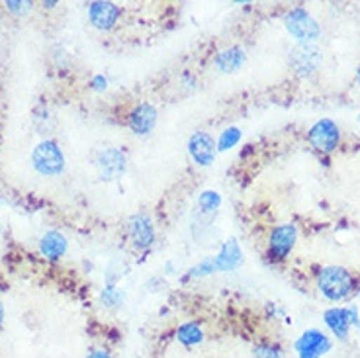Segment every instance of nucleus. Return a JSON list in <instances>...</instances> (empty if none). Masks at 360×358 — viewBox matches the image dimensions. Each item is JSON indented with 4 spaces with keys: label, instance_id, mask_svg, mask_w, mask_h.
I'll use <instances>...</instances> for the list:
<instances>
[{
    "label": "nucleus",
    "instance_id": "f257e3e1",
    "mask_svg": "<svg viewBox=\"0 0 360 358\" xmlns=\"http://www.w3.org/2000/svg\"><path fill=\"white\" fill-rule=\"evenodd\" d=\"M317 284H319V290H321V294L327 300L341 302V300H345L352 292L354 280H352V274L347 268L327 267L321 270Z\"/></svg>",
    "mask_w": 360,
    "mask_h": 358
},
{
    "label": "nucleus",
    "instance_id": "f03ea898",
    "mask_svg": "<svg viewBox=\"0 0 360 358\" xmlns=\"http://www.w3.org/2000/svg\"><path fill=\"white\" fill-rule=\"evenodd\" d=\"M32 161H34V166H36L37 173H41V175L46 176H55L65 168L63 151L59 149L55 141H49V139L37 143L34 153H32Z\"/></svg>",
    "mask_w": 360,
    "mask_h": 358
},
{
    "label": "nucleus",
    "instance_id": "7ed1b4c3",
    "mask_svg": "<svg viewBox=\"0 0 360 358\" xmlns=\"http://www.w3.org/2000/svg\"><path fill=\"white\" fill-rule=\"evenodd\" d=\"M294 349L300 358H321L331 350V340L321 331L307 329L295 340Z\"/></svg>",
    "mask_w": 360,
    "mask_h": 358
},
{
    "label": "nucleus",
    "instance_id": "20e7f679",
    "mask_svg": "<svg viewBox=\"0 0 360 358\" xmlns=\"http://www.w3.org/2000/svg\"><path fill=\"white\" fill-rule=\"evenodd\" d=\"M286 28L295 39H300L304 44H312L314 39L319 37V26H317V22L304 8H294L288 14Z\"/></svg>",
    "mask_w": 360,
    "mask_h": 358
},
{
    "label": "nucleus",
    "instance_id": "39448f33",
    "mask_svg": "<svg viewBox=\"0 0 360 358\" xmlns=\"http://www.w3.org/2000/svg\"><path fill=\"white\" fill-rule=\"evenodd\" d=\"M126 230H128L130 243L139 251H145L155 243V225L145 213H138V216L130 218Z\"/></svg>",
    "mask_w": 360,
    "mask_h": 358
},
{
    "label": "nucleus",
    "instance_id": "423d86ee",
    "mask_svg": "<svg viewBox=\"0 0 360 358\" xmlns=\"http://www.w3.org/2000/svg\"><path fill=\"white\" fill-rule=\"evenodd\" d=\"M339 128L337 124H333L331 119H319L317 124L312 126L309 129V143L314 145L317 151H324V153H331L339 145Z\"/></svg>",
    "mask_w": 360,
    "mask_h": 358
},
{
    "label": "nucleus",
    "instance_id": "0eeeda50",
    "mask_svg": "<svg viewBox=\"0 0 360 358\" xmlns=\"http://www.w3.org/2000/svg\"><path fill=\"white\" fill-rule=\"evenodd\" d=\"M295 239H298L295 225H292V223L278 225L276 230L270 233V241H268L270 257L276 258V260H284L290 255V251L294 248Z\"/></svg>",
    "mask_w": 360,
    "mask_h": 358
},
{
    "label": "nucleus",
    "instance_id": "6e6552de",
    "mask_svg": "<svg viewBox=\"0 0 360 358\" xmlns=\"http://www.w3.org/2000/svg\"><path fill=\"white\" fill-rule=\"evenodd\" d=\"M188 153L198 166H210L218 153V145L210 133L196 131L194 135L188 139Z\"/></svg>",
    "mask_w": 360,
    "mask_h": 358
},
{
    "label": "nucleus",
    "instance_id": "1a4fd4ad",
    "mask_svg": "<svg viewBox=\"0 0 360 358\" xmlns=\"http://www.w3.org/2000/svg\"><path fill=\"white\" fill-rule=\"evenodd\" d=\"M88 20L94 28L112 29L120 20V8L114 2L96 0V2L88 4Z\"/></svg>",
    "mask_w": 360,
    "mask_h": 358
},
{
    "label": "nucleus",
    "instance_id": "9d476101",
    "mask_svg": "<svg viewBox=\"0 0 360 358\" xmlns=\"http://www.w3.org/2000/svg\"><path fill=\"white\" fill-rule=\"evenodd\" d=\"M130 129L133 133H138V135H147L153 131L155 128V124H157V110H155V106L153 104H149V102H141L138 104L130 114Z\"/></svg>",
    "mask_w": 360,
    "mask_h": 358
},
{
    "label": "nucleus",
    "instance_id": "9b49d317",
    "mask_svg": "<svg viewBox=\"0 0 360 358\" xmlns=\"http://www.w3.org/2000/svg\"><path fill=\"white\" fill-rule=\"evenodd\" d=\"M290 61L294 65L295 73L309 74L314 73L315 69L319 67V63H321V53L312 44H304V46L295 47L294 51H292Z\"/></svg>",
    "mask_w": 360,
    "mask_h": 358
},
{
    "label": "nucleus",
    "instance_id": "f8f14e48",
    "mask_svg": "<svg viewBox=\"0 0 360 358\" xmlns=\"http://www.w3.org/2000/svg\"><path fill=\"white\" fill-rule=\"evenodd\" d=\"M215 272H231L235 268L241 267L243 263V253H241L239 243L235 239H229L227 243H223L220 253L212 257Z\"/></svg>",
    "mask_w": 360,
    "mask_h": 358
},
{
    "label": "nucleus",
    "instance_id": "ddd939ff",
    "mask_svg": "<svg viewBox=\"0 0 360 358\" xmlns=\"http://www.w3.org/2000/svg\"><path fill=\"white\" fill-rule=\"evenodd\" d=\"M98 171L106 180L120 176L126 171V155L120 149H106L98 157Z\"/></svg>",
    "mask_w": 360,
    "mask_h": 358
},
{
    "label": "nucleus",
    "instance_id": "4468645a",
    "mask_svg": "<svg viewBox=\"0 0 360 358\" xmlns=\"http://www.w3.org/2000/svg\"><path fill=\"white\" fill-rule=\"evenodd\" d=\"M243 63H245V49L239 46L222 49L213 59V65L220 73H237Z\"/></svg>",
    "mask_w": 360,
    "mask_h": 358
},
{
    "label": "nucleus",
    "instance_id": "2eb2a0df",
    "mask_svg": "<svg viewBox=\"0 0 360 358\" xmlns=\"http://www.w3.org/2000/svg\"><path fill=\"white\" fill-rule=\"evenodd\" d=\"M325 325L331 329V333L337 339L345 340L349 337L351 331V321H349V312L345 307H331L324 313Z\"/></svg>",
    "mask_w": 360,
    "mask_h": 358
},
{
    "label": "nucleus",
    "instance_id": "dca6fc26",
    "mask_svg": "<svg viewBox=\"0 0 360 358\" xmlns=\"http://www.w3.org/2000/svg\"><path fill=\"white\" fill-rule=\"evenodd\" d=\"M39 248L44 253V257L51 258V260H57L65 255L67 251V239L59 233V231H49L44 235L41 243H39Z\"/></svg>",
    "mask_w": 360,
    "mask_h": 358
},
{
    "label": "nucleus",
    "instance_id": "f3484780",
    "mask_svg": "<svg viewBox=\"0 0 360 358\" xmlns=\"http://www.w3.org/2000/svg\"><path fill=\"white\" fill-rule=\"evenodd\" d=\"M176 339H178V343H182L185 347H196L204 340V331L198 323H185L176 331Z\"/></svg>",
    "mask_w": 360,
    "mask_h": 358
},
{
    "label": "nucleus",
    "instance_id": "a211bd4d",
    "mask_svg": "<svg viewBox=\"0 0 360 358\" xmlns=\"http://www.w3.org/2000/svg\"><path fill=\"white\" fill-rule=\"evenodd\" d=\"M241 141V129L235 128V126H231V128L223 129L222 135L218 139V151H229L233 149L237 143Z\"/></svg>",
    "mask_w": 360,
    "mask_h": 358
},
{
    "label": "nucleus",
    "instance_id": "6ab92c4d",
    "mask_svg": "<svg viewBox=\"0 0 360 358\" xmlns=\"http://www.w3.org/2000/svg\"><path fill=\"white\" fill-rule=\"evenodd\" d=\"M198 206L202 208V211H215L222 206V196L218 192H213V190H206V192L200 194Z\"/></svg>",
    "mask_w": 360,
    "mask_h": 358
},
{
    "label": "nucleus",
    "instance_id": "aec40b11",
    "mask_svg": "<svg viewBox=\"0 0 360 358\" xmlns=\"http://www.w3.org/2000/svg\"><path fill=\"white\" fill-rule=\"evenodd\" d=\"M253 357L255 358H282V350L278 345H268V343H262V345H257L255 350H253Z\"/></svg>",
    "mask_w": 360,
    "mask_h": 358
},
{
    "label": "nucleus",
    "instance_id": "412c9836",
    "mask_svg": "<svg viewBox=\"0 0 360 358\" xmlns=\"http://www.w3.org/2000/svg\"><path fill=\"white\" fill-rule=\"evenodd\" d=\"M121 300H124V294H121L116 286H108V288L102 292V302H104V305H108V307H116V305H120Z\"/></svg>",
    "mask_w": 360,
    "mask_h": 358
},
{
    "label": "nucleus",
    "instance_id": "4be33fe9",
    "mask_svg": "<svg viewBox=\"0 0 360 358\" xmlns=\"http://www.w3.org/2000/svg\"><path fill=\"white\" fill-rule=\"evenodd\" d=\"M93 88L94 91H106V88H108V81L98 74V77H94L93 79Z\"/></svg>",
    "mask_w": 360,
    "mask_h": 358
},
{
    "label": "nucleus",
    "instance_id": "5701e85b",
    "mask_svg": "<svg viewBox=\"0 0 360 358\" xmlns=\"http://www.w3.org/2000/svg\"><path fill=\"white\" fill-rule=\"evenodd\" d=\"M6 6L14 12H26L32 4L29 2H6Z\"/></svg>",
    "mask_w": 360,
    "mask_h": 358
},
{
    "label": "nucleus",
    "instance_id": "b1692460",
    "mask_svg": "<svg viewBox=\"0 0 360 358\" xmlns=\"http://www.w3.org/2000/svg\"><path fill=\"white\" fill-rule=\"evenodd\" d=\"M86 358H112V354L106 349H96L93 350V352H91Z\"/></svg>",
    "mask_w": 360,
    "mask_h": 358
},
{
    "label": "nucleus",
    "instance_id": "393cba45",
    "mask_svg": "<svg viewBox=\"0 0 360 358\" xmlns=\"http://www.w3.org/2000/svg\"><path fill=\"white\" fill-rule=\"evenodd\" d=\"M2 319H4V307L0 305V323H2Z\"/></svg>",
    "mask_w": 360,
    "mask_h": 358
},
{
    "label": "nucleus",
    "instance_id": "a878e982",
    "mask_svg": "<svg viewBox=\"0 0 360 358\" xmlns=\"http://www.w3.org/2000/svg\"><path fill=\"white\" fill-rule=\"evenodd\" d=\"M359 79H360V71H359Z\"/></svg>",
    "mask_w": 360,
    "mask_h": 358
}]
</instances>
